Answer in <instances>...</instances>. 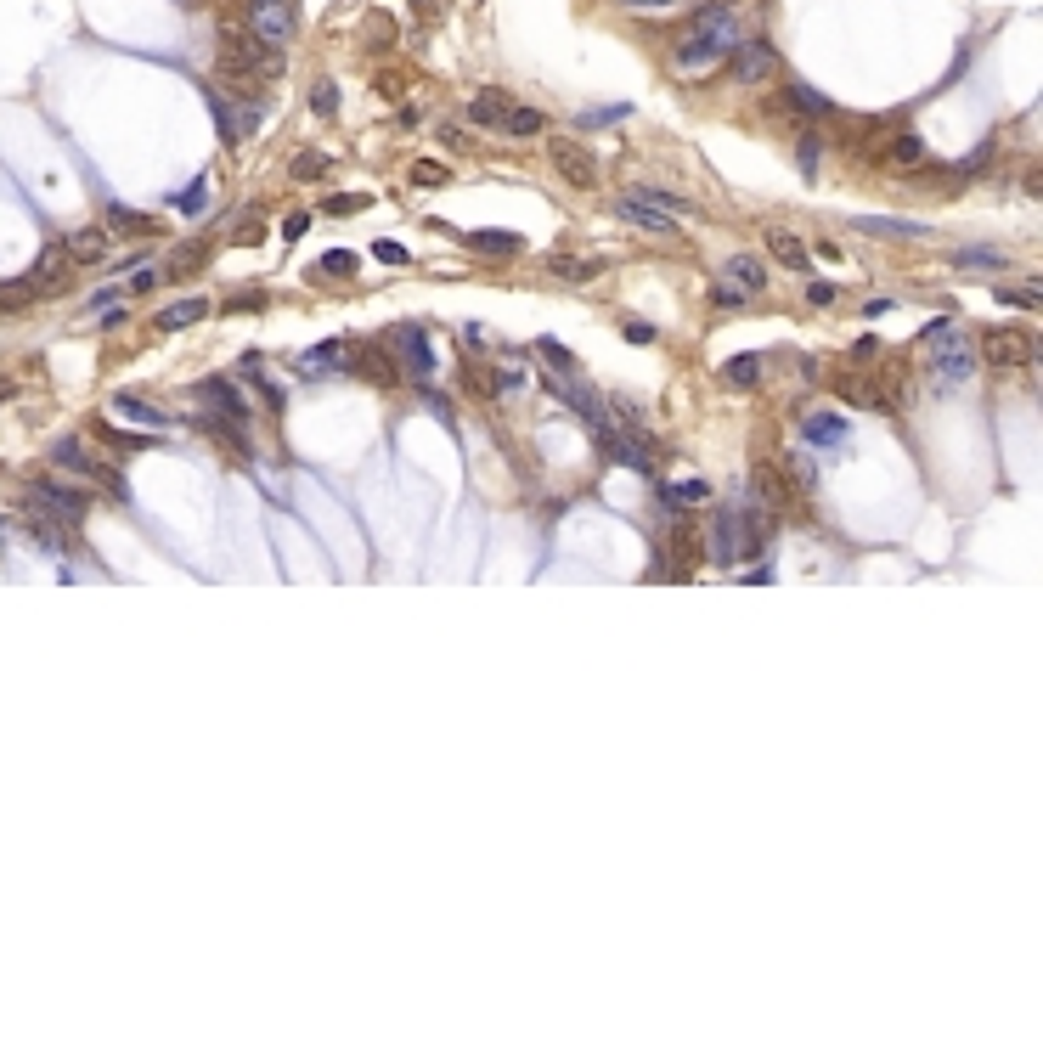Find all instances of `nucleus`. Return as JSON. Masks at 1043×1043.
Wrapping results in <instances>:
<instances>
[{"instance_id": "1", "label": "nucleus", "mask_w": 1043, "mask_h": 1043, "mask_svg": "<svg viewBox=\"0 0 1043 1043\" xmlns=\"http://www.w3.org/2000/svg\"><path fill=\"white\" fill-rule=\"evenodd\" d=\"M733 23H716V28H689V40L677 46V68L682 74H700V68H716V62L733 57Z\"/></svg>"}, {"instance_id": "2", "label": "nucleus", "mask_w": 1043, "mask_h": 1043, "mask_svg": "<svg viewBox=\"0 0 1043 1043\" xmlns=\"http://www.w3.org/2000/svg\"><path fill=\"white\" fill-rule=\"evenodd\" d=\"M547 164L559 170V181L575 186V192L598 186V158H593V147L575 142V136H547Z\"/></svg>"}, {"instance_id": "3", "label": "nucleus", "mask_w": 1043, "mask_h": 1043, "mask_svg": "<svg viewBox=\"0 0 1043 1043\" xmlns=\"http://www.w3.org/2000/svg\"><path fill=\"white\" fill-rule=\"evenodd\" d=\"M293 28H300V17H293L288 0H248V35H254L259 46L282 51V46L293 40Z\"/></svg>"}, {"instance_id": "4", "label": "nucleus", "mask_w": 1043, "mask_h": 1043, "mask_svg": "<svg viewBox=\"0 0 1043 1043\" xmlns=\"http://www.w3.org/2000/svg\"><path fill=\"white\" fill-rule=\"evenodd\" d=\"M982 355L993 367H1032V333H1021V328H987Z\"/></svg>"}, {"instance_id": "5", "label": "nucleus", "mask_w": 1043, "mask_h": 1043, "mask_svg": "<svg viewBox=\"0 0 1043 1043\" xmlns=\"http://www.w3.org/2000/svg\"><path fill=\"white\" fill-rule=\"evenodd\" d=\"M68 266H74V259H68V248H62V243H46L40 254H35V266H28V288H35V293H62V288H68Z\"/></svg>"}, {"instance_id": "6", "label": "nucleus", "mask_w": 1043, "mask_h": 1043, "mask_svg": "<svg viewBox=\"0 0 1043 1043\" xmlns=\"http://www.w3.org/2000/svg\"><path fill=\"white\" fill-rule=\"evenodd\" d=\"M728 68H733L739 85H762V79L778 68V51H773L767 40H739L733 57H728Z\"/></svg>"}, {"instance_id": "7", "label": "nucleus", "mask_w": 1043, "mask_h": 1043, "mask_svg": "<svg viewBox=\"0 0 1043 1043\" xmlns=\"http://www.w3.org/2000/svg\"><path fill=\"white\" fill-rule=\"evenodd\" d=\"M389 344H395V355H401V367H412L417 378H429L440 362H435V350H429V333L417 328V321H406V328H395L389 333Z\"/></svg>"}, {"instance_id": "8", "label": "nucleus", "mask_w": 1043, "mask_h": 1043, "mask_svg": "<svg viewBox=\"0 0 1043 1043\" xmlns=\"http://www.w3.org/2000/svg\"><path fill=\"white\" fill-rule=\"evenodd\" d=\"M615 215H621L627 226H637V232H648V237H677V232H682V226H677V220H671L666 209H655V204L632 198V192H627L621 204H615Z\"/></svg>"}, {"instance_id": "9", "label": "nucleus", "mask_w": 1043, "mask_h": 1043, "mask_svg": "<svg viewBox=\"0 0 1043 1043\" xmlns=\"http://www.w3.org/2000/svg\"><path fill=\"white\" fill-rule=\"evenodd\" d=\"M762 232H767V254H773L785 271H812V248L790 232V226H762Z\"/></svg>"}, {"instance_id": "10", "label": "nucleus", "mask_w": 1043, "mask_h": 1043, "mask_svg": "<svg viewBox=\"0 0 1043 1043\" xmlns=\"http://www.w3.org/2000/svg\"><path fill=\"white\" fill-rule=\"evenodd\" d=\"M28 508H46L51 519H62V525H79L85 519V502L74 491H62V485H35V491H28Z\"/></svg>"}, {"instance_id": "11", "label": "nucleus", "mask_w": 1043, "mask_h": 1043, "mask_svg": "<svg viewBox=\"0 0 1043 1043\" xmlns=\"http://www.w3.org/2000/svg\"><path fill=\"white\" fill-rule=\"evenodd\" d=\"M756 508H767V513H790V508H795L790 479L778 474L773 463H762V469H756Z\"/></svg>"}, {"instance_id": "12", "label": "nucleus", "mask_w": 1043, "mask_h": 1043, "mask_svg": "<svg viewBox=\"0 0 1043 1043\" xmlns=\"http://www.w3.org/2000/svg\"><path fill=\"white\" fill-rule=\"evenodd\" d=\"M350 355H355V362H350V373H367L378 389H389V384L401 378V367H389V355H384L378 344H362V350H350Z\"/></svg>"}, {"instance_id": "13", "label": "nucleus", "mask_w": 1043, "mask_h": 1043, "mask_svg": "<svg viewBox=\"0 0 1043 1043\" xmlns=\"http://www.w3.org/2000/svg\"><path fill=\"white\" fill-rule=\"evenodd\" d=\"M785 108L790 113H801V119H824V113H835V102H829V96L824 90H812V85H785Z\"/></svg>"}, {"instance_id": "14", "label": "nucleus", "mask_w": 1043, "mask_h": 1043, "mask_svg": "<svg viewBox=\"0 0 1043 1043\" xmlns=\"http://www.w3.org/2000/svg\"><path fill=\"white\" fill-rule=\"evenodd\" d=\"M722 282H733V288H744V293H762V288H767V266H762V259H751V254H733L728 266H722Z\"/></svg>"}, {"instance_id": "15", "label": "nucleus", "mask_w": 1043, "mask_h": 1043, "mask_svg": "<svg viewBox=\"0 0 1043 1043\" xmlns=\"http://www.w3.org/2000/svg\"><path fill=\"white\" fill-rule=\"evenodd\" d=\"M502 136H513V142H536V136H547V113H542V108H508Z\"/></svg>"}, {"instance_id": "16", "label": "nucleus", "mask_w": 1043, "mask_h": 1043, "mask_svg": "<svg viewBox=\"0 0 1043 1043\" xmlns=\"http://www.w3.org/2000/svg\"><path fill=\"white\" fill-rule=\"evenodd\" d=\"M62 248H68V259H79V266H96V259L108 254V232H102V226H79Z\"/></svg>"}, {"instance_id": "17", "label": "nucleus", "mask_w": 1043, "mask_h": 1043, "mask_svg": "<svg viewBox=\"0 0 1043 1043\" xmlns=\"http://www.w3.org/2000/svg\"><path fill=\"white\" fill-rule=\"evenodd\" d=\"M508 108H513V102H508V96H502V90H479V96H474V102H469V119H474V124H485V130H502V119H508Z\"/></svg>"}, {"instance_id": "18", "label": "nucleus", "mask_w": 1043, "mask_h": 1043, "mask_svg": "<svg viewBox=\"0 0 1043 1043\" xmlns=\"http://www.w3.org/2000/svg\"><path fill=\"white\" fill-rule=\"evenodd\" d=\"M975 373V355L964 350V344H953V350H942L936 355V384H964Z\"/></svg>"}, {"instance_id": "19", "label": "nucleus", "mask_w": 1043, "mask_h": 1043, "mask_svg": "<svg viewBox=\"0 0 1043 1043\" xmlns=\"http://www.w3.org/2000/svg\"><path fill=\"white\" fill-rule=\"evenodd\" d=\"M711 553H716L722 564L739 559V519H733V513H716V525H711Z\"/></svg>"}, {"instance_id": "20", "label": "nucleus", "mask_w": 1043, "mask_h": 1043, "mask_svg": "<svg viewBox=\"0 0 1043 1043\" xmlns=\"http://www.w3.org/2000/svg\"><path fill=\"white\" fill-rule=\"evenodd\" d=\"M801 435H806L812 446H840V440H846V423H840L835 412H812V417L801 423Z\"/></svg>"}, {"instance_id": "21", "label": "nucleus", "mask_w": 1043, "mask_h": 1043, "mask_svg": "<svg viewBox=\"0 0 1043 1043\" xmlns=\"http://www.w3.org/2000/svg\"><path fill=\"white\" fill-rule=\"evenodd\" d=\"M666 542H671V570H677V575H689V570H694V559H700V536H694L689 525H677Z\"/></svg>"}, {"instance_id": "22", "label": "nucleus", "mask_w": 1043, "mask_h": 1043, "mask_svg": "<svg viewBox=\"0 0 1043 1043\" xmlns=\"http://www.w3.org/2000/svg\"><path fill=\"white\" fill-rule=\"evenodd\" d=\"M339 355H350V344H344V339H328L321 350H305V355H300V373H311V378H316V373H333Z\"/></svg>"}, {"instance_id": "23", "label": "nucleus", "mask_w": 1043, "mask_h": 1043, "mask_svg": "<svg viewBox=\"0 0 1043 1043\" xmlns=\"http://www.w3.org/2000/svg\"><path fill=\"white\" fill-rule=\"evenodd\" d=\"M886 158H897V164H920V158H925V142L914 136V130H891Z\"/></svg>"}, {"instance_id": "24", "label": "nucleus", "mask_w": 1043, "mask_h": 1043, "mask_svg": "<svg viewBox=\"0 0 1043 1043\" xmlns=\"http://www.w3.org/2000/svg\"><path fill=\"white\" fill-rule=\"evenodd\" d=\"M632 198H643V204H655V209H666L671 220H682V215H694V204L689 198H677V192H660V186H637Z\"/></svg>"}, {"instance_id": "25", "label": "nucleus", "mask_w": 1043, "mask_h": 1043, "mask_svg": "<svg viewBox=\"0 0 1043 1043\" xmlns=\"http://www.w3.org/2000/svg\"><path fill=\"white\" fill-rule=\"evenodd\" d=\"M35 542H40L46 553H68V547H74L68 531H62V519H51V513H46V519L35 513Z\"/></svg>"}, {"instance_id": "26", "label": "nucleus", "mask_w": 1043, "mask_h": 1043, "mask_svg": "<svg viewBox=\"0 0 1043 1043\" xmlns=\"http://www.w3.org/2000/svg\"><path fill=\"white\" fill-rule=\"evenodd\" d=\"M209 305L204 300H181V305H170L164 316H158V328H164V333H175V328H192V321H198Z\"/></svg>"}, {"instance_id": "27", "label": "nucleus", "mask_w": 1043, "mask_h": 1043, "mask_svg": "<svg viewBox=\"0 0 1043 1043\" xmlns=\"http://www.w3.org/2000/svg\"><path fill=\"white\" fill-rule=\"evenodd\" d=\"M722 378L739 384V389H751L762 378V355H733V362H722Z\"/></svg>"}, {"instance_id": "28", "label": "nucleus", "mask_w": 1043, "mask_h": 1043, "mask_svg": "<svg viewBox=\"0 0 1043 1043\" xmlns=\"http://www.w3.org/2000/svg\"><path fill=\"white\" fill-rule=\"evenodd\" d=\"M953 266H970V271H1004V254H998V248H953Z\"/></svg>"}, {"instance_id": "29", "label": "nucleus", "mask_w": 1043, "mask_h": 1043, "mask_svg": "<svg viewBox=\"0 0 1043 1043\" xmlns=\"http://www.w3.org/2000/svg\"><path fill=\"white\" fill-rule=\"evenodd\" d=\"M204 259H209V248H204V243H186V248H175V254H170V271H164V277H192V271L204 266Z\"/></svg>"}, {"instance_id": "30", "label": "nucleus", "mask_w": 1043, "mask_h": 1043, "mask_svg": "<svg viewBox=\"0 0 1043 1043\" xmlns=\"http://www.w3.org/2000/svg\"><path fill=\"white\" fill-rule=\"evenodd\" d=\"M412 181H417L423 192H440V186H451V170L435 164V158H417V164H412Z\"/></svg>"}, {"instance_id": "31", "label": "nucleus", "mask_w": 1043, "mask_h": 1043, "mask_svg": "<svg viewBox=\"0 0 1043 1043\" xmlns=\"http://www.w3.org/2000/svg\"><path fill=\"white\" fill-rule=\"evenodd\" d=\"M108 226H113V232H130V237H136V232H158V220L136 215V209H108Z\"/></svg>"}, {"instance_id": "32", "label": "nucleus", "mask_w": 1043, "mask_h": 1043, "mask_svg": "<svg viewBox=\"0 0 1043 1043\" xmlns=\"http://www.w3.org/2000/svg\"><path fill=\"white\" fill-rule=\"evenodd\" d=\"M858 232H874V237H925V226H908V220H858Z\"/></svg>"}, {"instance_id": "33", "label": "nucleus", "mask_w": 1043, "mask_h": 1043, "mask_svg": "<svg viewBox=\"0 0 1043 1043\" xmlns=\"http://www.w3.org/2000/svg\"><path fill=\"white\" fill-rule=\"evenodd\" d=\"M469 248H479V254H513L519 237L513 232H469Z\"/></svg>"}, {"instance_id": "34", "label": "nucleus", "mask_w": 1043, "mask_h": 1043, "mask_svg": "<svg viewBox=\"0 0 1043 1043\" xmlns=\"http://www.w3.org/2000/svg\"><path fill=\"white\" fill-rule=\"evenodd\" d=\"M35 300H40V293L28 282H0V311H28Z\"/></svg>"}, {"instance_id": "35", "label": "nucleus", "mask_w": 1043, "mask_h": 1043, "mask_svg": "<svg viewBox=\"0 0 1043 1043\" xmlns=\"http://www.w3.org/2000/svg\"><path fill=\"white\" fill-rule=\"evenodd\" d=\"M632 108H621V102H615V108H593V113H581L575 119V130H581V136H586V130H604V124H621Z\"/></svg>"}, {"instance_id": "36", "label": "nucleus", "mask_w": 1043, "mask_h": 1043, "mask_svg": "<svg viewBox=\"0 0 1043 1043\" xmlns=\"http://www.w3.org/2000/svg\"><path fill=\"white\" fill-rule=\"evenodd\" d=\"M553 277H564V282H586V277H598V266H593V259H570V254H559V259H553Z\"/></svg>"}, {"instance_id": "37", "label": "nucleus", "mask_w": 1043, "mask_h": 1043, "mask_svg": "<svg viewBox=\"0 0 1043 1043\" xmlns=\"http://www.w3.org/2000/svg\"><path fill=\"white\" fill-rule=\"evenodd\" d=\"M204 395H215V401H220L226 412H232V417H243V412H248V406H243V395H237V389L226 384V378H209V384H204Z\"/></svg>"}, {"instance_id": "38", "label": "nucleus", "mask_w": 1043, "mask_h": 1043, "mask_svg": "<svg viewBox=\"0 0 1043 1043\" xmlns=\"http://www.w3.org/2000/svg\"><path fill=\"white\" fill-rule=\"evenodd\" d=\"M711 491H705V479H682V485H666V502H682V508H694V502H705Z\"/></svg>"}, {"instance_id": "39", "label": "nucleus", "mask_w": 1043, "mask_h": 1043, "mask_svg": "<svg viewBox=\"0 0 1043 1043\" xmlns=\"http://www.w3.org/2000/svg\"><path fill=\"white\" fill-rule=\"evenodd\" d=\"M333 164H328V153H300L293 158V181H311V175H328Z\"/></svg>"}, {"instance_id": "40", "label": "nucleus", "mask_w": 1043, "mask_h": 1043, "mask_svg": "<svg viewBox=\"0 0 1043 1043\" xmlns=\"http://www.w3.org/2000/svg\"><path fill=\"white\" fill-rule=\"evenodd\" d=\"M57 463H62V469H74V474H85V479H90V469H96L74 440H62V446H57Z\"/></svg>"}, {"instance_id": "41", "label": "nucleus", "mask_w": 1043, "mask_h": 1043, "mask_svg": "<svg viewBox=\"0 0 1043 1043\" xmlns=\"http://www.w3.org/2000/svg\"><path fill=\"white\" fill-rule=\"evenodd\" d=\"M119 412H124V417H130V423H153V429H164V417H158V412H153V406H142V401H130V395H124V401H119Z\"/></svg>"}, {"instance_id": "42", "label": "nucleus", "mask_w": 1043, "mask_h": 1043, "mask_svg": "<svg viewBox=\"0 0 1043 1043\" xmlns=\"http://www.w3.org/2000/svg\"><path fill=\"white\" fill-rule=\"evenodd\" d=\"M795 164L812 175V170H818V136H812V130H801V147H795Z\"/></svg>"}, {"instance_id": "43", "label": "nucleus", "mask_w": 1043, "mask_h": 1043, "mask_svg": "<svg viewBox=\"0 0 1043 1043\" xmlns=\"http://www.w3.org/2000/svg\"><path fill=\"white\" fill-rule=\"evenodd\" d=\"M542 355H547V367H553V373H570V367H575V362H570V350H564L559 339H542Z\"/></svg>"}, {"instance_id": "44", "label": "nucleus", "mask_w": 1043, "mask_h": 1043, "mask_svg": "<svg viewBox=\"0 0 1043 1043\" xmlns=\"http://www.w3.org/2000/svg\"><path fill=\"white\" fill-rule=\"evenodd\" d=\"M321 271H328V277H350V271H355V254H344V248L321 254Z\"/></svg>"}, {"instance_id": "45", "label": "nucleus", "mask_w": 1043, "mask_h": 1043, "mask_svg": "<svg viewBox=\"0 0 1043 1043\" xmlns=\"http://www.w3.org/2000/svg\"><path fill=\"white\" fill-rule=\"evenodd\" d=\"M355 209H367V198H355V192H339V198L321 204V215H355Z\"/></svg>"}, {"instance_id": "46", "label": "nucleus", "mask_w": 1043, "mask_h": 1043, "mask_svg": "<svg viewBox=\"0 0 1043 1043\" xmlns=\"http://www.w3.org/2000/svg\"><path fill=\"white\" fill-rule=\"evenodd\" d=\"M311 108H316V113H321V119H328V113H333V108H339V96H333V85H328V79H321V85H316V90H311Z\"/></svg>"}, {"instance_id": "47", "label": "nucleus", "mask_w": 1043, "mask_h": 1043, "mask_svg": "<svg viewBox=\"0 0 1043 1043\" xmlns=\"http://www.w3.org/2000/svg\"><path fill=\"white\" fill-rule=\"evenodd\" d=\"M373 259H384V266H406V248L384 237V243H373Z\"/></svg>"}, {"instance_id": "48", "label": "nucleus", "mask_w": 1043, "mask_h": 1043, "mask_svg": "<svg viewBox=\"0 0 1043 1043\" xmlns=\"http://www.w3.org/2000/svg\"><path fill=\"white\" fill-rule=\"evenodd\" d=\"M711 305H744V288H733V282H716V288H711Z\"/></svg>"}, {"instance_id": "49", "label": "nucleus", "mask_w": 1043, "mask_h": 1043, "mask_svg": "<svg viewBox=\"0 0 1043 1043\" xmlns=\"http://www.w3.org/2000/svg\"><path fill=\"white\" fill-rule=\"evenodd\" d=\"M806 300H812V305H835L840 288H835V282H806Z\"/></svg>"}, {"instance_id": "50", "label": "nucleus", "mask_w": 1043, "mask_h": 1043, "mask_svg": "<svg viewBox=\"0 0 1043 1043\" xmlns=\"http://www.w3.org/2000/svg\"><path fill=\"white\" fill-rule=\"evenodd\" d=\"M102 440H108V446H119V451H147V440H142V435H119V429H102Z\"/></svg>"}, {"instance_id": "51", "label": "nucleus", "mask_w": 1043, "mask_h": 1043, "mask_svg": "<svg viewBox=\"0 0 1043 1043\" xmlns=\"http://www.w3.org/2000/svg\"><path fill=\"white\" fill-rule=\"evenodd\" d=\"M1004 300L1021 305V311H1038V288H1004Z\"/></svg>"}, {"instance_id": "52", "label": "nucleus", "mask_w": 1043, "mask_h": 1043, "mask_svg": "<svg viewBox=\"0 0 1043 1043\" xmlns=\"http://www.w3.org/2000/svg\"><path fill=\"white\" fill-rule=\"evenodd\" d=\"M204 204H209V186L198 181V186H192V192H186V198H181V209H186V215H198Z\"/></svg>"}, {"instance_id": "53", "label": "nucleus", "mask_w": 1043, "mask_h": 1043, "mask_svg": "<svg viewBox=\"0 0 1043 1043\" xmlns=\"http://www.w3.org/2000/svg\"><path fill=\"white\" fill-rule=\"evenodd\" d=\"M942 333H953V316H936V321H931V328H925V333H920V339H925V344H931V339H942Z\"/></svg>"}, {"instance_id": "54", "label": "nucleus", "mask_w": 1043, "mask_h": 1043, "mask_svg": "<svg viewBox=\"0 0 1043 1043\" xmlns=\"http://www.w3.org/2000/svg\"><path fill=\"white\" fill-rule=\"evenodd\" d=\"M158 277H164V271H130V288H136V293H147Z\"/></svg>"}, {"instance_id": "55", "label": "nucleus", "mask_w": 1043, "mask_h": 1043, "mask_svg": "<svg viewBox=\"0 0 1043 1043\" xmlns=\"http://www.w3.org/2000/svg\"><path fill=\"white\" fill-rule=\"evenodd\" d=\"M627 339H637V344H648V339H655V328H648V321H627Z\"/></svg>"}, {"instance_id": "56", "label": "nucleus", "mask_w": 1043, "mask_h": 1043, "mask_svg": "<svg viewBox=\"0 0 1043 1043\" xmlns=\"http://www.w3.org/2000/svg\"><path fill=\"white\" fill-rule=\"evenodd\" d=\"M305 226H311V215H293V220L282 226V237H305Z\"/></svg>"}, {"instance_id": "57", "label": "nucleus", "mask_w": 1043, "mask_h": 1043, "mask_svg": "<svg viewBox=\"0 0 1043 1043\" xmlns=\"http://www.w3.org/2000/svg\"><path fill=\"white\" fill-rule=\"evenodd\" d=\"M621 6H643L648 12V6H671V0H621Z\"/></svg>"}]
</instances>
